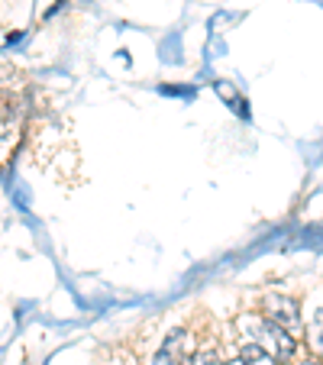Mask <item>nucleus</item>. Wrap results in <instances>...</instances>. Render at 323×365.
Returning <instances> with one entry per match:
<instances>
[{
  "label": "nucleus",
  "mask_w": 323,
  "mask_h": 365,
  "mask_svg": "<svg viewBox=\"0 0 323 365\" xmlns=\"http://www.w3.org/2000/svg\"><path fill=\"white\" fill-rule=\"evenodd\" d=\"M236 327H240L246 343H255L259 349H265L278 365L291 362V359L297 356V339L291 336V333H284L282 327H275L272 320H265L262 314H240Z\"/></svg>",
  "instance_id": "1"
},
{
  "label": "nucleus",
  "mask_w": 323,
  "mask_h": 365,
  "mask_svg": "<svg viewBox=\"0 0 323 365\" xmlns=\"http://www.w3.org/2000/svg\"><path fill=\"white\" fill-rule=\"evenodd\" d=\"M262 317L272 320L275 327H282L284 333L297 336L304 330V320H301V301L291 294H265L262 297Z\"/></svg>",
  "instance_id": "2"
},
{
  "label": "nucleus",
  "mask_w": 323,
  "mask_h": 365,
  "mask_svg": "<svg viewBox=\"0 0 323 365\" xmlns=\"http://www.w3.org/2000/svg\"><path fill=\"white\" fill-rule=\"evenodd\" d=\"M185 356H188V330L185 327H175V330L165 336L162 349H158L155 365H181Z\"/></svg>",
  "instance_id": "3"
},
{
  "label": "nucleus",
  "mask_w": 323,
  "mask_h": 365,
  "mask_svg": "<svg viewBox=\"0 0 323 365\" xmlns=\"http://www.w3.org/2000/svg\"><path fill=\"white\" fill-rule=\"evenodd\" d=\"M240 359H242L246 365H278L275 359L268 356L265 349H259L255 343H242V356H240Z\"/></svg>",
  "instance_id": "4"
},
{
  "label": "nucleus",
  "mask_w": 323,
  "mask_h": 365,
  "mask_svg": "<svg viewBox=\"0 0 323 365\" xmlns=\"http://www.w3.org/2000/svg\"><path fill=\"white\" fill-rule=\"evenodd\" d=\"M181 365H223V362H220V352L213 346H207V349H194L191 356H185Z\"/></svg>",
  "instance_id": "5"
},
{
  "label": "nucleus",
  "mask_w": 323,
  "mask_h": 365,
  "mask_svg": "<svg viewBox=\"0 0 323 365\" xmlns=\"http://www.w3.org/2000/svg\"><path fill=\"white\" fill-rule=\"evenodd\" d=\"M310 346H314L317 356H323V307L314 314L310 320Z\"/></svg>",
  "instance_id": "6"
},
{
  "label": "nucleus",
  "mask_w": 323,
  "mask_h": 365,
  "mask_svg": "<svg viewBox=\"0 0 323 365\" xmlns=\"http://www.w3.org/2000/svg\"><path fill=\"white\" fill-rule=\"evenodd\" d=\"M301 365H323V362H320V359H317V356H310V359H304Z\"/></svg>",
  "instance_id": "7"
},
{
  "label": "nucleus",
  "mask_w": 323,
  "mask_h": 365,
  "mask_svg": "<svg viewBox=\"0 0 323 365\" xmlns=\"http://www.w3.org/2000/svg\"><path fill=\"white\" fill-rule=\"evenodd\" d=\"M230 365H246V362H242V359H233V362H230Z\"/></svg>",
  "instance_id": "8"
}]
</instances>
